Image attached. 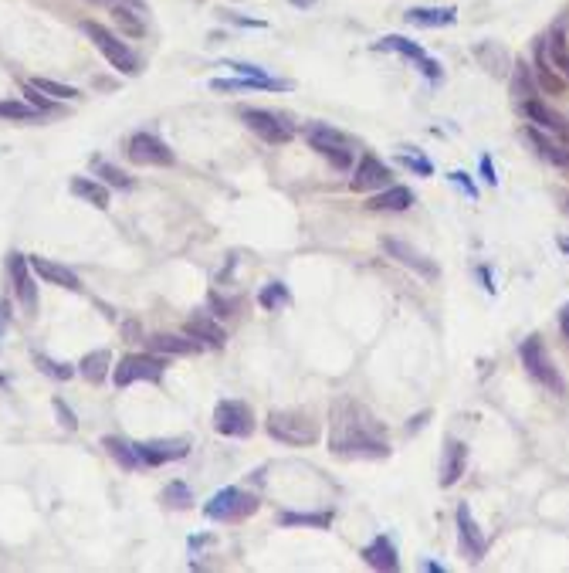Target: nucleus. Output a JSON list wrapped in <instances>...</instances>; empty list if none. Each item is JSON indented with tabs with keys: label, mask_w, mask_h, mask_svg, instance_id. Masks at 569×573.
Segmentation results:
<instances>
[{
	"label": "nucleus",
	"mask_w": 569,
	"mask_h": 573,
	"mask_svg": "<svg viewBox=\"0 0 569 573\" xmlns=\"http://www.w3.org/2000/svg\"><path fill=\"white\" fill-rule=\"evenodd\" d=\"M329 452L343 458H387V431L373 418V411L343 397L332 404V428H329Z\"/></svg>",
	"instance_id": "obj_1"
},
{
	"label": "nucleus",
	"mask_w": 569,
	"mask_h": 573,
	"mask_svg": "<svg viewBox=\"0 0 569 573\" xmlns=\"http://www.w3.org/2000/svg\"><path fill=\"white\" fill-rule=\"evenodd\" d=\"M519 357H522V367H525V373H529V377H533L539 387H545L549 394H556V397L566 394V380H563V373L556 370V363L549 359V349H545V343L539 339V336L522 339Z\"/></svg>",
	"instance_id": "obj_2"
},
{
	"label": "nucleus",
	"mask_w": 569,
	"mask_h": 573,
	"mask_svg": "<svg viewBox=\"0 0 569 573\" xmlns=\"http://www.w3.org/2000/svg\"><path fill=\"white\" fill-rule=\"evenodd\" d=\"M268 434L284 444H316L319 442V424L302 414V411H272L268 414Z\"/></svg>",
	"instance_id": "obj_3"
},
{
	"label": "nucleus",
	"mask_w": 569,
	"mask_h": 573,
	"mask_svg": "<svg viewBox=\"0 0 569 573\" xmlns=\"http://www.w3.org/2000/svg\"><path fill=\"white\" fill-rule=\"evenodd\" d=\"M82 31L88 37H92V45L102 55H106V61L112 65V68H119L122 75H136L140 72V55L126 45V41H119L109 27H102V25H95V21H82Z\"/></svg>",
	"instance_id": "obj_4"
},
{
	"label": "nucleus",
	"mask_w": 569,
	"mask_h": 573,
	"mask_svg": "<svg viewBox=\"0 0 569 573\" xmlns=\"http://www.w3.org/2000/svg\"><path fill=\"white\" fill-rule=\"evenodd\" d=\"M254 509H258V495L231 485V489H221L203 505V516H207V519H217V523H237V519H248Z\"/></svg>",
	"instance_id": "obj_5"
},
{
	"label": "nucleus",
	"mask_w": 569,
	"mask_h": 573,
	"mask_svg": "<svg viewBox=\"0 0 569 573\" xmlns=\"http://www.w3.org/2000/svg\"><path fill=\"white\" fill-rule=\"evenodd\" d=\"M308 146L316 150L319 156H326L332 167L336 170H349L353 167V146H349V140H346L339 130H332V126H322V122H316V126H308Z\"/></svg>",
	"instance_id": "obj_6"
},
{
	"label": "nucleus",
	"mask_w": 569,
	"mask_h": 573,
	"mask_svg": "<svg viewBox=\"0 0 569 573\" xmlns=\"http://www.w3.org/2000/svg\"><path fill=\"white\" fill-rule=\"evenodd\" d=\"M163 377V359L160 353H126L119 359V367L112 370L116 387H129L136 380H160Z\"/></svg>",
	"instance_id": "obj_7"
},
{
	"label": "nucleus",
	"mask_w": 569,
	"mask_h": 573,
	"mask_svg": "<svg viewBox=\"0 0 569 573\" xmlns=\"http://www.w3.org/2000/svg\"><path fill=\"white\" fill-rule=\"evenodd\" d=\"M213 428L224 438H251L254 434V414L241 401H221L213 407Z\"/></svg>",
	"instance_id": "obj_8"
},
{
	"label": "nucleus",
	"mask_w": 569,
	"mask_h": 573,
	"mask_svg": "<svg viewBox=\"0 0 569 573\" xmlns=\"http://www.w3.org/2000/svg\"><path fill=\"white\" fill-rule=\"evenodd\" d=\"M129 160L136 167H173V150L153 136V132H136L129 140Z\"/></svg>",
	"instance_id": "obj_9"
},
{
	"label": "nucleus",
	"mask_w": 569,
	"mask_h": 573,
	"mask_svg": "<svg viewBox=\"0 0 569 573\" xmlns=\"http://www.w3.org/2000/svg\"><path fill=\"white\" fill-rule=\"evenodd\" d=\"M454 523H458V549H461V557L468 563H478L481 557H485L488 549V539L485 533H481V526L474 523V516L468 505H458V513H454Z\"/></svg>",
	"instance_id": "obj_10"
},
{
	"label": "nucleus",
	"mask_w": 569,
	"mask_h": 573,
	"mask_svg": "<svg viewBox=\"0 0 569 573\" xmlns=\"http://www.w3.org/2000/svg\"><path fill=\"white\" fill-rule=\"evenodd\" d=\"M241 120L248 122L251 132H258L264 143H288L292 140V126L278 116V112H268V109H241Z\"/></svg>",
	"instance_id": "obj_11"
},
{
	"label": "nucleus",
	"mask_w": 569,
	"mask_h": 573,
	"mask_svg": "<svg viewBox=\"0 0 569 573\" xmlns=\"http://www.w3.org/2000/svg\"><path fill=\"white\" fill-rule=\"evenodd\" d=\"M377 51H397V55H403V58L417 61V68H420L430 82H438L440 78V65L430 58L417 41H407V37H400V35H387L383 41H377Z\"/></svg>",
	"instance_id": "obj_12"
},
{
	"label": "nucleus",
	"mask_w": 569,
	"mask_h": 573,
	"mask_svg": "<svg viewBox=\"0 0 569 573\" xmlns=\"http://www.w3.org/2000/svg\"><path fill=\"white\" fill-rule=\"evenodd\" d=\"M379 248L387 251V255H390L393 262L407 265L410 272L424 275V278H430V282H434V278H438V275H440V268H438V265L430 262L427 255H420V251H417V248H410L407 241H400V238H383V241H379Z\"/></svg>",
	"instance_id": "obj_13"
},
{
	"label": "nucleus",
	"mask_w": 569,
	"mask_h": 573,
	"mask_svg": "<svg viewBox=\"0 0 569 573\" xmlns=\"http://www.w3.org/2000/svg\"><path fill=\"white\" fill-rule=\"evenodd\" d=\"M390 167L379 160V156L367 153L359 160V167H356V177H353V187L356 193H373V191H383V187H390Z\"/></svg>",
	"instance_id": "obj_14"
},
{
	"label": "nucleus",
	"mask_w": 569,
	"mask_h": 573,
	"mask_svg": "<svg viewBox=\"0 0 569 573\" xmlns=\"http://www.w3.org/2000/svg\"><path fill=\"white\" fill-rule=\"evenodd\" d=\"M27 265H31V272H35L41 282H47V286L68 288V292H82L78 275L71 272V268H65V265L51 262V258H41V255H31V258H27Z\"/></svg>",
	"instance_id": "obj_15"
},
{
	"label": "nucleus",
	"mask_w": 569,
	"mask_h": 573,
	"mask_svg": "<svg viewBox=\"0 0 569 573\" xmlns=\"http://www.w3.org/2000/svg\"><path fill=\"white\" fill-rule=\"evenodd\" d=\"M187 452H190L187 438H180V442H146V444H136L140 465H166V462L187 458Z\"/></svg>",
	"instance_id": "obj_16"
},
{
	"label": "nucleus",
	"mask_w": 569,
	"mask_h": 573,
	"mask_svg": "<svg viewBox=\"0 0 569 573\" xmlns=\"http://www.w3.org/2000/svg\"><path fill=\"white\" fill-rule=\"evenodd\" d=\"M414 203V191L410 187H400V183H390V187H383L379 193H373L367 201L369 211H377V214H400Z\"/></svg>",
	"instance_id": "obj_17"
},
{
	"label": "nucleus",
	"mask_w": 569,
	"mask_h": 573,
	"mask_svg": "<svg viewBox=\"0 0 569 573\" xmlns=\"http://www.w3.org/2000/svg\"><path fill=\"white\" fill-rule=\"evenodd\" d=\"M11 275H14V288H17V299L24 302L27 316H35L37 288H35V278H31V265H27V258H24V255H17V251L11 255Z\"/></svg>",
	"instance_id": "obj_18"
},
{
	"label": "nucleus",
	"mask_w": 569,
	"mask_h": 573,
	"mask_svg": "<svg viewBox=\"0 0 569 573\" xmlns=\"http://www.w3.org/2000/svg\"><path fill=\"white\" fill-rule=\"evenodd\" d=\"M464 468H468V444L464 442H444V458H440V485L448 489L454 485L458 478L464 475Z\"/></svg>",
	"instance_id": "obj_19"
},
{
	"label": "nucleus",
	"mask_w": 569,
	"mask_h": 573,
	"mask_svg": "<svg viewBox=\"0 0 569 573\" xmlns=\"http://www.w3.org/2000/svg\"><path fill=\"white\" fill-rule=\"evenodd\" d=\"M183 333L190 336V339H197V343H211V347H224V326L213 323L207 312H197V316H190L187 323H183Z\"/></svg>",
	"instance_id": "obj_20"
},
{
	"label": "nucleus",
	"mask_w": 569,
	"mask_h": 573,
	"mask_svg": "<svg viewBox=\"0 0 569 573\" xmlns=\"http://www.w3.org/2000/svg\"><path fill=\"white\" fill-rule=\"evenodd\" d=\"M403 21L414 27H450L458 25V11L454 7H410L403 14Z\"/></svg>",
	"instance_id": "obj_21"
},
{
	"label": "nucleus",
	"mask_w": 569,
	"mask_h": 573,
	"mask_svg": "<svg viewBox=\"0 0 569 573\" xmlns=\"http://www.w3.org/2000/svg\"><path fill=\"white\" fill-rule=\"evenodd\" d=\"M201 347H203V343L190 339L187 333H183V336H173V333L150 336V349H153V353H160V357H190V353H197Z\"/></svg>",
	"instance_id": "obj_22"
},
{
	"label": "nucleus",
	"mask_w": 569,
	"mask_h": 573,
	"mask_svg": "<svg viewBox=\"0 0 569 573\" xmlns=\"http://www.w3.org/2000/svg\"><path fill=\"white\" fill-rule=\"evenodd\" d=\"M363 560L373 570H400V557H397V547H393L390 537H377L369 547H363Z\"/></svg>",
	"instance_id": "obj_23"
},
{
	"label": "nucleus",
	"mask_w": 569,
	"mask_h": 573,
	"mask_svg": "<svg viewBox=\"0 0 569 573\" xmlns=\"http://www.w3.org/2000/svg\"><path fill=\"white\" fill-rule=\"evenodd\" d=\"M522 112H525V120L535 122V126H543V130L549 132H569V122L559 116V112H553V109L545 106V102H539V99H525V102H519Z\"/></svg>",
	"instance_id": "obj_24"
},
{
	"label": "nucleus",
	"mask_w": 569,
	"mask_h": 573,
	"mask_svg": "<svg viewBox=\"0 0 569 573\" xmlns=\"http://www.w3.org/2000/svg\"><path fill=\"white\" fill-rule=\"evenodd\" d=\"M525 136H529V143L539 150V156H543V160H549L553 167L566 170V173H569V146L556 143V140H549V136H543L539 130H525Z\"/></svg>",
	"instance_id": "obj_25"
},
{
	"label": "nucleus",
	"mask_w": 569,
	"mask_h": 573,
	"mask_svg": "<svg viewBox=\"0 0 569 573\" xmlns=\"http://www.w3.org/2000/svg\"><path fill=\"white\" fill-rule=\"evenodd\" d=\"M211 89L213 92H237V89H268V92H284L288 82H278V78H213Z\"/></svg>",
	"instance_id": "obj_26"
},
{
	"label": "nucleus",
	"mask_w": 569,
	"mask_h": 573,
	"mask_svg": "<svg viewBox=\"0 0 569 573\" xmlns=\"http://www.w3.org/2000/svg\"><path fill=\"white\" fill-rule=\"evenodd\" d=\"M71 193H75L78 201L98 207V211H106V207H109V191H106V183H98V180L75 177V180H71Z\"/></svg>",
	"instance_id": "obj_27"
},
{
	"label": "nucleus",
	"mask_w": 569,
	"mask_h": 573,
	"mask_svg": "<svg viewBox=\"0 0 569 573\" xmlns=\"http://www.w3.org/2000/svg\"><path fill=\"white\" fill-rule=\"evenodd\" d=\"M545 55L553 61V68H556L563 78H569V41H566V31L556 27L553 35L545 37Z\"/></svg>",
	"instance_id": "obj_28"
},
{
	"label": "nucleus",
	"mask_w": 569,
	"mask_h": 573,
	"mask_svg": "<svg viewBox=\"0 0 569 573\" xmlns=\"http://www.w3.org/2000/svg\"><path fill=\"white\" fill-rule=\"evenodd\" d=\"M112 11V21L119 25V31L129 37H142L146 35V25H142L140 11L142 7H132V4H116V7H109Z\"/></svg>",
	"instance_id": "obj_29"
},
{
	"label": "nucleus",
	"mask_w": 569,
	"mask_h": 573,
	"mask_svg": "<svg viewBox=\"0 0 569 573\" xmlns=\"http://www.w3.org/2000/svg\"><path fill=\"white\" fill-rule=\"evenodd\" d=\"M535 78H539V85H543L545 92L563 89V75L553 68V61H549V55H545V41L535 45Z\"/></svg>",
	"instance_id": "obj_30"
},
{
	"label": "nucleus",
	"mask_w": 569,
	"mask_h": 573,
	"mask_svg": "<svg viewBox=\"0 0 569 573\" xmlns=\"http://www.w3.org/2000/svg\"><path fill=\"white\" fill-rule=\"evenodd\" d=\"M109 363H112V353H109V349H95V353H88V357L78 363V373H82L88 383H102L109 373Z\"/></svg>",
	"instance_id": "obj_31"
},
{
	"label": "nucleus",
	"mask_w": 569,
	"mask_h": 573,
	"mask_svg": "<svg viewBox=\"0 0 569 573\" xmlns=\"http://www.w3.org/2000/svg\"><path fill=\"white\" fill-rule=\"evenodd\" d=\"M512 96L519 99V102L535 99V82H533V72H529L525 61H515V72H512Z\"/></svg>",
	"instance_id": "obj_32"
},
{
	"label": "nucleus",
	"mask_w": 569,
	"mask_h": 573,
	"mask_svg": "<svg viewBox=\"0 0 569 573\" xmlns=\"http://www.w3.org/2000/svg\"><path fill=\"white\" fill-rule=\"evenodd\" d=\"M102 444H106L109 454H112V458H116V462H119L122 468H136V465H140V454H136V444L122 442V438H112V434H109V438H106Z\"/></svg>",
	"instance_id": "obj_33"
},
{
	"label": "nucleus",
	"mask_w": 569,
	"mask_h": 573,
	"mask_svg": "<svg viewBox=\"0 0 569 573\" xmlns=\"http://www.w3.org/2000/svg\"><path fill=\"white\" fill-rule=\"evenodd\" d=\"M258 302H261V309H268V312L284 309V306L292 302V292H288V288H284L282 282H272V286H264V288H261Z\"/></svg>",
	"instance_id": "obj_34"
},
{
	"label": "nucleus",
	"mask_w": 569,
	"mask_h": 573,
	"mask_svg": "<svg viewBox=\"0 0 569 573\" xmlns=\"http://www.w3.org/2000/svg\"><path fill=\"white\" fill-rule=\"evenodd\" d=\"M92 170H95V177H102L109 183V187H119V191L132 187V180L126 177V173H122L119 167H112L109 160H102V156H98V160H92Z\"/></svg>",
	"instance_id": "obj_35"
},
{
	"label": "nucleus",
	"mask_w": 569,
	"mask_h": 573,
	"mask_svg": "<svg viewBox=\"0 0 569 573\" xmlns=\"http://www.w3.org/2000/svg\"><path fill=\"white\" fill-rule=\"evenodd\" d=\"M397 163H400V167H407L410 173H417V177H430V173H434V163H430L424 153H414L410 146H403L400 156H397Z\"/></svg>",
	"instance_id": "obj_36"
},
{
	"label": "nucleus",
	"mask_w": 569,
	"mask_h": 573,
	"mask_svg": "<svg viewBox=\"0 0 569 573\" xmlns=\"http://www.w3.org/2000/svg\"><path fill=\"white\" fill-rule=\"evenodd\" d=\"M41 116V109H35L31 102H17V99H11V102H0V120H37Z\"/></svg>",
	"instance_id": "obj_37"
},
{
	"label": "nucleus",
	"mask_w": 569,
	"mask_h": 573,
	"mask_svg": "<svg viewBox=\"0 0 569 573\" xmlns=\"http://www.w3.org/2000/svg\"><path fill=\"white\" fill-rule=\"evenodd\" d=\"M278 523L282 526H326L332 523V513H282L278 516Z\"/></svg>",
	"instance_id": "obj_38"
},
{
	"label": "nucleus",
	"mask_w": 569,
	"mask_h": 573,
	"mask_svg": "<svg viewBox=\"0 0 569 573\" xmlns=\"http://www.w3.org/2000/svg\"><path fill=\"white\" fill-rule=\"evenodd\" d=\"M31 85H35L37 92H45L47 99H55V102H61V99H75V96H78V92H75L71 85L51 82V78H35Z\"/></svg>",
	"instance_id": "obj_39"
},
{
	"label": "nucleus",
	"mask_w": 569,
	"mask_h": 573,
	"mask_svg": "<svg viewBox=\"0 0 569 573\" xmlns=\"http://www.w3.org/2000/svg\"><path fill=\"white\" fill-rule=\"evenodd\" d=\"M163 502L166 505H180V509H187L190 502H193V495H190L187 482H170L163 489Z\"/></svg>",
	"instance_id": "obj_40"
},
{
	"label": "nucleus",
	"mask_w": 569,
	"mask_h": 573,
	"mask_svg": "<svg viewBox=\"0 0 569 573\" xmlns=\"http://www.w3.org/2000/svg\"><path fill=\"white\" fill-rule=\"evenodd\" d=\"M35 363L47 373V377H55V380H71V377H75V367H68V363H55V359L41 357V353L35 357Z\"/></svg>",
	"instance_id": "obj_41"
},
{
	"label": "nucleus",
	"mask_w": 569,
	"mask_h": 573,
	"mask_svg": "<svg viewBox=\"0 0 569 573\" xmlns=\"http://www.w3.org/2000/svg\"><path fill=\"white\" fill-rule=\"evenodd\" d=\"M450 183H458V187H461L464 193H468V197H471V201H478V183H474V177L471 173H464V170H454V173H450Z\"/></svg>",
	"instance_id": "obj_42"
},
{
	"label": "nucleus",
	"mask_w": 569,
	"mask_h": 573,
	"mask_svg": "<svg viewBox=\"0 0 569 573\" xmlns=\"http://www.w3.org/2000/svg\"><path fill=\"white\" fill-rule=\"evenodd\" d=\"M227 68L237 75H244V78H268V72L264 68H258V65H248V61H227Z\"/></svg>",
	"instance_id": "obj_43"
},
{
	"label": "nucleus",
	"mask_w": 569,
	"mask_h": 573,
	"mask_svg": "<svg viewBox=\"0 0 569 573\" xmlns=\"http://www.w3.org/2000/svg\"><path fill=\"white\" fill-rule=\"evenodd\" d=\"M55 414H58L61 428H68V431L78 428V421H75V411H71V407L65 404V401H55Z\"/></svg>",
	"instance_id": "obj_44"
},
{
	"label": "nucleus",
	"mask_w": 569,
	"mask_h": 573,
	"mask_svg": "<svg viewBox=\"0 0 569 573\" xmlns=\"http://www.w3.org/2000/svg\"><path fill=\"white\" fill-rule=\"evenodd\" d=\"M24 96H27V102H31L35 109H41V112H47V109H51V102L45 99V92H37V89L31 82L24 85Z\"/></svg>",
	"instance_id": "obj_45"
},
{
	"label": "nucleus",
	"mask_w": 569,
	"mask_h": 573,
	"mask_svg": "<svg viewBox=\"0 0 569 573\" xmlns=\"http://www.w3.org/2000/svg\"><path fill=\"white\" fill-rule=\"evenodd\" d=\"M478 167H481V177H485V183L488 187H495L498 183V177H495V163H491V156H481V163H478Z\"/></svg>",
	"instance_id": "obj_46"
},
{
	"label": "nucleus",
	"mask_w": 569,
	"mask_h": 573,
	"mask_svg": "<svg viewBox=\"0 0 569 573\" xmlns=\"http://www.w3.org/2000/svg\"><path fill=\"white\" fill-rule=\"evenodd\" d=\"M559 329H563V336L569 339V302L563 306V309H559Z\"/></svg>",
	"instance_id": "obj_47"
},
{
	"label": "nucleus",
	"mask_w": 569,
	"mask_h": 573,
	"mask_svg": "<svg viewBox=\"0 0 569 573\" xmlns=\"http://www.w3.org/2000/svg\"><path fill=\"white\" fill-rule=\"evenodd\" d=\"M211 306H213V312H217V316H227V312H231V306H227V302H221L217 296H211Z\"/></svg>",
	"instance_id": "obj_48"
},
{
	"label": "nucleus",
	"mask_w": 569,
	"mask_h": 573,
	"mask_svg": "<svg viewBox=\"0 0 569 573\" xmlns=\"http://www.w3.org/2000/svg\"><path fill=\"white\" fill-rule=\"evenodd\" d=\"M478 275H481V282H485L488 292H495V286H491V272H488V268H478Z\"/></svg>",
	"instance_id": "obj_49"
},
{
	"label": "nucleus",
	"mask_w": 569,
	"mask_h": 573,
	"mask_svg": "<svg viewBox=\"0 0 569 573\" xmlns=\"http://www.w3.org/2000/svg\"><path fill=\"white\" fill-rule=\"evenodd\" d=\"M420 570H427V573H440L444 567H440V563H434V560H424V563H420Z\"/></svg>",
	"instance_id": "obj_50"
},
{
	"label": "nucleus",
	"mask_w": 569,
	"mask_h": 573,
	"mask_svg": "<svg viewBox=\"0 0 569 573\" xmlns=\"http://www.w3.org/2000/svg\"><path fill=\"white\" fill-rule=\"evenodd\" d=\"M427 418H430V414H420V418H414V424H410V431L424 428V424H427Z\"/></svg>",
	"instance_id": "obj_51"
},
{
	"label": "nucleus",
	"mask_w": 569,
	"mask_h": 573,
	"mask_svg": "<svg viewBox=\"0 0 569 573\" xmlns=\"http://www.w3.org/2000/svg\"><path fill=\"white\" fill-rule=\"evenodd\" d=\"M4 329H7V312L0 309V333H4Z\"/></svg>",
	"instance_id": "obj_52"
},
{
	"label": "nucleus",
	"mask_w": 569,
	"mask_h": 573,
	"mask_svg": "<svg viewBox=\"0 0 569 573\" xmlns=\"http://www.w3.org/2000/svg\"><path fill=\"white\" fill-rule=\"evenodd\" d=\"M559 248H563V251H566V255H569V238H566V234L559 238Z\"/></svg>",
	"instance_id": "obj_53"
},
{
	"label": "nucleus",
	"mask_w": 569,
	"mask_h": 573,
	"mask_svg": "<svg viewBox=\"0 0 569 573\" xmlns=\"http://www.w3.org/2000/svg\"><path fill=\"white\" fill-rule=\"evenodd\" d=\"M308 4H316V0H295V7H308Z\"/></svg>",
	"instance_id": "obj_54"
}]
</instances>
